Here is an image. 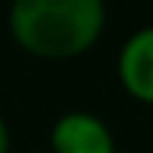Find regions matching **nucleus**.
<instances>
[{
  "mask_svg": "<svg viewBox=\"0 0 153 153\" xmlns=\"http://www.w3.org/2000/svg\"><path fill=\"white\" fill-rule=\"evenodd\" d=\"M105 24V0H12L6 9L9 39L45 63L84 57L102 39Z\"/></svg>",
  "mask_w": 153,
  "mask_h": 153,
  "instance_id": "nucleus-1",
  "label": "nucleus"
},
{
  "mask_svg": "<svg viewBox=\"0 0 153 153\" xmlns=\"http://www.w3.org/2000/svg\"><path fill=\"white\" fill-rule=\"evenodd\" d=\"M9 147H12V135H9V126H6L3 114H0V153H9Z\"/></svg>",
  "mask_w": 153,
  "mask_h": 153,
  "instance_id": "nucleus-4",
  "label": "nucleus"
},
{
  "mask_svg": "<svg viewBox=\"0 0 153 153\" xmlns=\"http://www.w3.org/2000/svg\"><path fill=\"white\" fill-rule=\"evenodd\" d=\"M117 81L141 105H153V24L126 36L117 54Z\"/></svg>",
  "mask_w": 153,
  "mask_h": 153,
  "instance_id": "nucleus-3",
  "label": "nucleus"
},
{
  "mask_svg": "<svg viewBox=\"0 0 153 153\" xmlns=\"http://www.w3.org/2000/svg\"><path fill=\"white\" fill-rule=\"evenodd\" d=\"M51 153H117L111 126L93 111H66L51 123Z\"/></svg>",
  "mask_w": 153,
  "mask_h": 153,
  "instance_id": "nucleus-2",
  "label": "nucleus"
}]
</instances>
